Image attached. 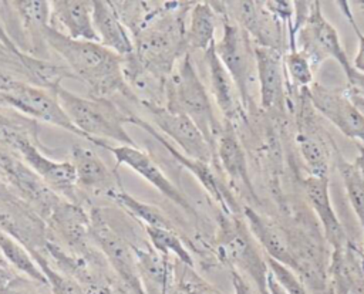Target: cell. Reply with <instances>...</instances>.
<instances>
[{"mask_svg":"<svg viewBox=\"0 0 364 294\" xmlns=\"http://www.w3.org/2000/svg\"><path fill=\"white\" fill-rule=\"evenodd\" d=\"M195 1H154L142 26L132 33V57L141 68L165 81L189 51L186 16Z\"/></svg>","mask_w":364,"mask_h":294,"instance_id":"cell-1","label":"cell"},{"mask_svg":"<svg viewBox=\"0 0 364 294\" xmlns=\"http://www.w3.org/2000/svg\"><path fill=\"white\" fill-rule=\"evenodd\" d=\"M44 41L64 60L68 72L88 85L91 97L111 99L119 94L138 102L125 81L121 55L97 41L73 40L51 26L44 31Z\"/></svg>","mask_w":364,"mask_h":294,"instance_id":"cell-2","label":"cell"},{"mask_svg":"<svg viewBox=\"0 0 364 294\" xmlns=\"http://www.w3.org/2000/svg\"><path fill=\"white\" fill-rule=\"evenodd\" d=\"M53 92L85 141L95 145L98 141L111 139L118 145L138 146L125 129L131 112L118 107L112 99L85 98L63 88L60 84L53 87Z\"/></svg>","mask_w":364,"mask_h":294,"instance_id":"cell-3","label":"cell"},{"mask_svg":"<svg viewBox=\"0 0 364 294\" xmlns=\"http://www.w3.org/2000/svg\"><path fill=\"white\" fill-rule=\"evenodd\" d=\"M164 105L191 118L215 149L222 131L209 92L198 75L191 53L188 51L173 67L164 84Z\"/></svg>","mask_w":364,"mask_h":294,"instance_id":"cell-4","label":"cell"},{"mask_svg":"<svg viewBox=\"0 0 364 294\" xmlns=\"http://www.w3.org/2000/svg\"><path fill=\"white\" fill-rule=\"evenodd\" d=\"M215 249L219 260L245 276L259 294H269V266L266 254L250 233L243 216L218 214V230Z\"/></svg>","mask_w":364,"mask_h":294,"instance_id":"cell-5","label":"cell"},{"mask_svg":"<svg viewBox=\"0 0 364 294\" xmlns=\"http://www.w3.org/2000/svg\"><path fill=\"white\" fill-rule=\"evenodd\" d=\"M215 11L219 16L222 23V36L219 41L215 43L216 54L232 77L242 105L247 112L250 109L252 95H250V84L253 71H256L255 62V50L250 37L242 30L235 20L228 14L225 9V3L216 1L210 3Z\"/></svg>","mask_w":364,"mask_h":294,"instance_id":"cell-6","label":"cell"},{"mask_svg":"<svg viewBox=\"0 0 364 294\" xmlns=\"http://www.w3.org/2000/svg\"><path fill=\"white\" fill-rule=\"evenodd\" d=\"M20 155V159L31 168L44 183L58 196L78 203L75 169L70 160H54L44 155L30 136L10 125L0 124V148Z\"/></svg>","mask_w":364,"mask_h":294,"instance_id":"cell-7","label":"cell"},{"mask_svg":"<svg viewBox=\"0 0 364 294\" xmlns=\"http://www.w3.org/2000/svg\"><path fill=\"white\" fill-rule=\"evenodd\" d=\"M91 239L108 261L111 270L131 294H145L138 274L134 243L118 233L108 222L104 210L94 206L88 210Z\"/></svg>","mask_w":364,"mask_h":294,"instance_id":"cell-8","label":"cell"},{"mask_svg":"<svg viewBox=\"0 0 364 294\" xmlns=\"http://www.w3.org/2000/svg\"><path fill=\"white\" fill-rule=\"evenodd\" d=\"M294 41L296 48L309 58L313 70H317L326 60L331 58L340 64L347 78L354 72L338 31L326 18L320 1H310L309 14L297 30Z\"/></svg>","mask_w":364,"mask_h":294,"instance_id":"cell-9","label":"cell"},{"mask_svg":"<svg viewBox=\"0 0 364 294\" xmlns=\"http://www.w3.org/2000/svg\"><path fill=\"white\" fill-rule=\"evenodd\" d=\"M0 105L84 138L64 112L55 94L44 88L23 81L4 80L0 84Z\"/></svg>","mask_w":364,"mask_h":294,"instance_id":"cell-10","label":"cell"},{"mask_svg":"<svg viewBox=\"0 0 364 294\" xmlns=\"http://www.w3.org/2000/svg\"><path fill=\"white\" fill-rule=\"evenodd\" d=\"M129 124L144 129L146 134H149L162 148L185 169H188L202 185V187L208 192V195L218 203L220 212L225 214H242V206L239 205L237 199L235 197L232 189L222 180V178L216 173L215 166L212 163H206L202 160H196L192 158L185 156L182 152H179L158 129L154 128L152 124L146 122L141 116L135 114H129Z\"/></svg>","mask_w":364,"mask_h":294,"instance_id":"cell-11","label":"cell"},{"mask_svg":"<svg viewBox=\"0 0 364 294\" xmlns=\"http://www.w3.org/2000/svg\"><path fill=\"white\" fill-rule=\"evenodd\" d=\"M0 179H6L4 182L18 199L28 205L44 222L64 199L51 190L20 158H16L14 152L4 148H0Z\"/></svg>","mask_w":364,"mask_h":294,"instance_id":"cell-12","label":"cell"},{"mask_svg":"<svg viewBox=\"0 0 364 294\" xmlns=\"http://www.w3.org/2000/svg\"><path fill=\"white\" fill-rule=\"evenodd\" d=\"M141 107L152 116L155 129H159L164 136L171 138L185 156L215 166V149L191 118L183 114L172 112L161 104L141 102Z\"/></svg>","mask_w":364,"mask_h":294,"instance_id":"cell-13","label":"cell"},{"mask_svg":"<svg viewBox=\"0 0 364 294\" xmlns=\"http://www.w3.org/2000/svg\"><path fill=\"white\" fill-rule=\"evenodd\" d=\"M97 146L112 153L117 166L125 165L139 175L145 182L154 186L161 195L169 199L172 203L179 206L186 212L192 219H198V212L192 206L191 200L182 193V190L165 175V172L158 166V163L139 146L129 145H117L111 146L107 141H98Z\"/></svg>","mask_w":364,"mask_h":294,"instance_id":"cell-14","label":"cell"},{"mask_svg":"<svg viewBox=\"0 0 364 294\" xmlns=\"http://www.w3.org/2000/svg\"><path fill=\"white\" fill-rule=\"evenodd\" d=\"M304 92L317 114L331 122L344 136L364 143V114L346 91L314 82Z\"/></svg>","mask_w":364,"mask_h":294,"instance_id":"cell-15","label":"cell"},{"mask_svg":"<svg viewBox=\"0 0 364 294\" xmlns=\"http://www.w3.org/2000/svg\"><path fill=\"white\" fill-rule=\"evenodd\" d=\"M48 239L73 254H87L95 250L91 239L90 213L80 205L63 199L46 220Z\"/></svg>","mask_w":364,"mask_h":294,"instance_id":"cell-16","label":"cell"},{"mask_svg":"<svg viewBox=\"0 0 364 294\" xmlns=\"http://www.w3.org/2000/svg\"><path fill=\"white\" fill-rule=\"evenodd\" d=\"M228 14L246 31L253 45L283 51L286 26L266 7L264 1H223ZM284 53V51H283Z\"/></svg>","mask_w":364,"mask_h":294,"instance_id":"cell-17","label":"cell"},{"mask_svg":"<svg viewBox=\"0 0 364 294\" xmlns=\"http://www.w3.org/2000/svg\"><path fill=\"white\" fill-rule=\"evenodd\" d=\"M317 112L311 107L304 91L300 92V108L297 114L296 143L299 153L307 166L310 176L328 178L331 148L314 121Z\"/></svg>","mask_w":364,"mask_h":294,"instance_id":"cell-18","label":"cell"},{"mask_svg":"<svg viewBox=\"0 0 364 294\" xmlns=\"http://www.w3.org/2000/svg\"><path fill=\"white\" fill-rule=\"evenodd\" d=\"M0 230L17 239L31 256L46 254V222L23 200H0Z\"/></svg>","mask_w":364,"mask_h":294,"instance_id":"cell-19","label":"cell"},{"mask_svg":"<svg viewBox=\"0 0 364 294\" xmlns=\"http://www.w3.org/2000/svg\"><path fill=\"white\" fill-rule=\"evenodd\" d=\"M256 75L259 81L260 107L264 111H283L289 81L286 77L283 51L253 45Z\"/></svg>","mask_w":364,"mask_h":294,"instance_id":"cell-20","label":"cell"},{"mask_svg":"<svg viewBox=\"0 0 364 294\" xmlns=\"http://www.w3.org/2000/svg\"><path fill=\"white\" fill-rule=\"evenodd\" d=\"M215 166L223 170L232 187L249 199H256L249 176L246 153L236 134V126L228 121L222 124V131L215 146Z\"/></svg>","mask_w":364,"mask_h":294,"instance_id":"cell-21","label":"cell"},{"mask_svg":"<svg viewBox=\"0 0 364 294\" xmlns=\"http://www.w3.org/2000/svg\"><path fill=\"white\" fill-rule=\"evenodd\" d=\"M70 158L75 169L77 189L80 187L84 192L108 197L111 192L122 186L117 168H108L92 149L75 143L71 148Z\"/></svg>","mask_w":364,"mask_h":294,"instance_id":"cell-22","label":"cell"},{"mask_svg":"<svg viewBox=\"0 0 364 294\" xmlns=\"http://www.w3.org/2000/svg\"><path fill=\"white\" fill-rule=\"evenodd\" d=\"M215 43L205 51V62L208 67L210 92L225 121L235 125L236 122L246 118V111L242 105L237 88L232 77L229 75L216 54Z\"/></svg>","mask_w":364,"mask_h":294,"instance_id":"cell-23","label":"cell"},{"mask_svg":"<svg viewBox=\"0 0 364 294\" xmlns=\"http://www.w3.org/2000/svg\"><path fill=\"white\" fill-rule=\"evenodd\" d=\"M304 190L309 205L318 217L324 237L331 249L337 250L344 247L350 239L333 207L328 178L309 175V178L304 180Z\"/></svg>","mask_w":364,"mask_h":294,"instance_id":"cell-24","label":"cell"},{"mask_svg":"<svg viewBox=\"0 0 364 294\" xmlns=\"http://www.w3.org/2000/svg\"><path fill=\"white\" fill-rule=\"evenodd\" d=\"M328 271L333 294H364V251L351 240L333 250Z\"/></svg>","mask_w":364,"mask_h":294,"instance_id":"cell-25","label":"cell"},{"mask_svg":"<svg viewBox=\"0 0 364 294\" xmlns=\"http://www.w3.org/2000/svg\"><path fill=\"white\" fill-rule=\"evenodd\" d=\"M50 26L73 40L98 43L92 24V1L90 0L51 1Z\"/></svg>","mask_w":364,"mask_h":294,"instance_id":"cell-26","label":"cell"},{"mask_svg":"<svg viewBox=\"0 0 364 294\" xmlns=\"http://www.w3.org/2000/svg\"><path fill=\"white\" fill-rule=\"evenodd\" d=\"M92 24L97 40L112 53L127 57L134 51V41L129 30L121 21L112 1H92Z\"/></svg>","mask_w":364,"mask_h":294,"instance_id":"cell-27","label":"cell"},{"mask_svg":"<svg viewBox=\"0 0 364 294\" xmlns=\"http://www.w3.org/2000/svg\"><path fill=\"white\" fill-rule=\"evenodd\" d=\"M242 216L250 233L253 234V237L256 239V241L259 243V246L262 247L263 253L267 257L284 264L291 270H296V271L300 270L294 254L291 253L286 239L277 230V227H274L270 222H267L250 205L242 206Z\"/></svg>","mask_w":364,"mask_h":294,"instance_id":"cell-28","label":"cell"},{"mask_svg":"<svg viewBox=\"0 0 364 294\" xmlns=\"http://www.w3.org/2000/svg\"><path fill=\"white\" fill-rule=\"evenodd\" d=\"M139 280L145 294H168L173 283L175 263L171 257L156 251L149 243L134 246Z\"/></svg>","mask_w":364,"mask_h":294,"instance_id":"cell-29","label":"cell"},{"mask_svg":"<svg viewBox=\"0 0 364 294\" xmlns=\"http://www.w3.org/2000/svg\"><path fill=\"white\" fill-rule=\"evenodd\" d=\"M336 166L351 209L364 232V146H360V153L353 160L346 159L336 149Z\"/></svg>","mask_w":364,"mask_h":294,"instance_id":"cell-30","label":"cell"},{"mask_svg":"<svg viewBox=\"0 0 364 294\" xmlns=\"http://www.w3.org/2000/svg\"><path fill=\"white\" fill-rule=\"evenodd\" d=\"M189 24L186 27V43L189 50H202L203 53L216 41L215 31L219 20L218 13L209 1H195L189 11Z\"/></svg>","mask_w":364,"mask_h":294,"instance_id":"cell-31","label":"cell"},{"mask_svg":"<svg viewBox=\"0 0 364 294\" xmlns=\"http://www.w3.org/2000/svg\"><path fill=\"white\" fill-rule=\"evenodd\" d=\"M0 253L10 268L40 285H48L46 276L36 263L31 253L13 236L0 230Z\"/></svg>","mask_w":364,"mask_h":294,"instance_id":"cell-32","label":"cell"},{"mask_svg":"<svg viewBox=\"0 0 364 294\" xmlns=\"http://www.w3.org/2000/svg\"><path fill=\"white\" fill-rule=\"evenodd\" d=\"M108 199H111L114 203H117L129 216H132L138 222L144 223V226L175 230L173 223L158 206L135 199L122 186L118 187L117 190L111 192L108 195Z\"/></svg>","mask_w":364,"mask_h":294,"instance_id":"cell-33","label":"cell"},{"mask_svg":"<svg viewBox=\"0 0 364 294\" xmlns=\"http://www.w3.org/2000/svg\"><path fill=\"white\" fill-rule=\"evenodd\" d=\"M16 11L21 17L24 28L30 34L31 43L34 45L38 41L46 45L44 41V31L50 26L51 18V1L44 0H24V1H13Z\"/></svg>","mask_w":364,"mask_h":294,"instance_id":"cell-34","label":"cell"},{"mask_svg":"<svg viewBox=\"0 0 364 294\" xmlns=\"http://www.w3.org/2000/svg\"><path fill=\"white\" fill-rule=\"evenodd\" d=\"M144 230L148 237V243L159 253L171 256L173 254L178 261L195 267L193 258L191 253L188 251L186 246L182 243L181 237L175 230L169 229H161V227H149L144 226Z\"/></svg>","mask_w":364,"mask_h":294,"instance_id":"cell-35","label":"cell"},{"mask_svg":"<svg viewBox=\"0 0 364 294\" xmlns=\"http://www.w3.org/2000/svg\"><path fill=\"white\" fill-rule=\"evenodd\" d=\"M168 294H225L213 284L206 281L195 267L175 261L173 283Z\"/></svg>","mask_w":364,"mask_h":294,"instance_id":"cell-36","label":"cell"},{"mask_svg":"<svg viewBox=\"0 0 364 294\" xmlns=\"http://www.w3.org/2000/svg\"><path fill=\"white\" fill-rule=\"evenodd\" d=\"M283 61L289 85H291L293 89H299L301 92L314 84V70L309 58L301 51L297 48L287 50L283 54Z\"/></svg>","mask_w":364,"mask_h":294,"instance_id":"cell-37","label":"cell"},{"mask_svg":"<svg viewBox=\"0 0 364 294\" xmlns=\"http://www.w3.org/2000/svg\"><path fill=\"white\" fill-rule=\"evenodd\" d=\"M266 260H267V266L272 276L277 280V283L286 291V294H309L303 281L299 278L297 273H294L291 268L286 267L284 264L267 256H266Z\"/></svg>","mask_w":364,"mask_h":294,"instance_id":"cell-38","label":"cell"},{"mask_svg":"<svg viewBox=\"0 0 364 294\" xmlns=\"http://www.w3.org/2000/svg\"><path fill=\"white\" fill-rule=\"evenodd\" d=\"M337 6L340 7L341 13H343L344 17L347 18V21H348V24L351 26L353 31L355 33L357 41H358V44H357V51H355V55H354V58H353V61H351V65H353V68H354L357 72L364 74V33H361V30H360L357 21H355V18H354V16H353V13H351L350 3H348V1H337Z\"/></svg>","mask_w":364,"mask_h":294,"instance_id":"cell-39","label":"cell"},{"mask_svg":"<svg viewBox=\"0 0 364 294\" xmlns=\"http://www.w3.org/2000/svg\"><path fill=\"white\" fill-rule=\"evenodd\" d=\"M348 87L346 89L347 95L353 99V102L360 108H364V74H360L354 70L350 78H347Z\"/></svg>","mask_w":364,"mask_h":294,"instance_id":"cell-40","label":"cell"},{"mask_svg":"<svg viewBox=\"0 0 364 294\" xmlns=\"http://www.w3.org/2000/svg\"><path fill=\"white\" fill-rule=\"evenodd\" d=\"M30 278L17 274V277L11 281V284L1 294H37V291L31 287Z\"/></svg>","mask_w":364,"mask_h":294,"instance_id":"cell-41","label":"cell"},{"mask_svg":"<svg viewBox=\"0 0 364 294\" xmlns=\"http://www.w3.org/2000/svg\"><path fill=\"white\" fill-rule=\"evenodd\" d=\"M229 273L232 278L233 294H259L255 285H252L245 276H242L236 270H229Z\"/></svg>","mask_w":364,"mask_h":294,"instance_id":"cell-42","label":"cell"},{"mask_svg":"<svg viewBox=\"0 0 364 294\" xmlns=\"http://www.w3.org/2000/svg\"><path fill=\"white\" fill-rule=\"evenodd\" d=\"M18 273H16L11 268L0 266V294L11 284V281L17 277Z\"/></svg>","mask_w":364,"mask_h":294,"instance_id":"cell-43","label":"cell"},{"mask_svg":"<svg viewBox=\"0 0 364 294\" xmlns=\"http://www.w3.org/2000/svg\"><path fill=\"white\" fill-rule=\"evenodd\" d=\"M18 196L13 192V189L0 179V200H17Z\"/></svg>","mask_w":364,"mask_h":294,"instance_id":"cell-44","label":"cell"},{"mask_svg":"<svg viewBox=\"0 0 364 294\" xmlns=\"http://www.w3.org/2000/svg\"><path fill=\"white\" fill-rule=\"evenodd\" d=\"M267 288H269V294H286V291L280 287V284H279V283H277V280L272 276V273L269 274Z\"/></svg>","mask_w":364,"mask_h":294,"instance_id":"cell-45","label":"cell"},{"mask_svg":"<svg viewBox=\"0 0 364 294\" xmlns=\"http://www.w3.org/2000/svg\"><path fill=\"white\" fill-rule=\"evenodd\" d=\"M358 4H360V6H363V7H364V1H358Z\"/></svg>","mask_w":364,"mask_h":294,"instance_id":"cell-46","label":"cell"},{"mask_svg":"<svg viewBox=\"0 0 364 294\" xmlns=\"http://www.w3.org/2000/svg\"><path fill=\"white\" fill-rule=\"evenodd\" d=\"M363 14H364V10H363Z\"/></svg>","mask_w":364,"mask_h":294,"instance_id":"cell-47","label":"cell"}]
</instances>
